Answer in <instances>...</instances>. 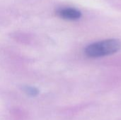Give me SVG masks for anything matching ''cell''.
Wrapping results in <instances>:
<instances>
[{
    "label": "cell",
    "mask_w": 121,
    "mask_h": 120,
    "mask_svg": "<svg viewBox=\"0 0 121 120\" xmlns=\"http://www.w3.org/2000/svg\"><path fill=\"white\" fill-rule=\"evenodd\" d=\"M58 15L66 20H78L81 18L82 13L81 12L74 8H62L58 10Z\"/></svg>",
    "instance_id": "7a4b0ae2"
},
{
    "label": "cell",
    "mask_w": 121,
    "mask_h": 120,
    "mask_svg": "<svg viewBox=\"0 0 121 120\" xmlns=\"http://www.w3.org/2000/svg\"><path fill=\"white\" fill-rule=\"evenodd\" d=\"M121 48V42L117 39H108L96 42L88 45L85 54L91 58L101 57L116 53Z\"/></svg>",
    "instance_id": "6da1fadb"
},
{
    "label": "cell",
    "mask_w": 121,
    "mask_h": 120,
    "mask_svg": "<svg viewBox=\"0 0 121 120\" xmlns=\"http://www.w3.org/2000/svg\"><path fill=\"white\" fill-rule=\"evenodd\" d=\"M25 91L30 95H33V96H35L38 93V91L36 88H33V87H30V86H27L25 88Z\"/></svg>",
    "instance_id": "3957f363"
}]
</instances>
